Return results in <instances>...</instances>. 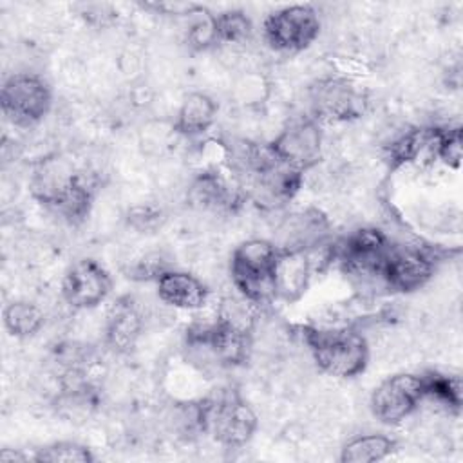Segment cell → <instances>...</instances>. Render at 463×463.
Returning <instances> with one entry per match:
<instances>
[{
    "label": "cell",
    "mask_w": 463,
    "mask_h": 463,
    "mask_svg": "<svg viewBox=\"0 0 463 463\" xmlns=\"http://www.w3.org/2000/svg\"><path fill=\"white\" fill-rule=\"evenodd\" d=\"M396 450V439L385 434H364L349 439L340 450L342 463H374Z\"/></svg>",
    "instance_id": "cell-21"
},
{
    "label": "cell",
    "mask_w": 463,
    "mask_h": 463,
    "mask_svg": "<svg viewBox=\"0 0 463 463\" xmlns=\"http://www.w3.org/2000/svg\"><path fill=\"white\" fill-rule=\"evenodd\" d=\"M204 432L228 449L244 447L257 430V414L235 391H224L215 398L203 400Z\"/></svg>",
    "instance_id": "cell-5"
},
{
    "label": "cell",
    "mask_w": 463,
    "mask_h": 463,
    "mask_svg": "<svg viewBox=\"0 0 463 463\" xmlns=\"http://www.w3.org/2000/svg\"><path fill=\"white\" fill-rule=\"evenodd\" d=\"M143 329V317L132 297L125 295L114 300L107 311L105 340L116 353H128Z\"/></svg>",
    "instance_id": "cell-18"
},
{
    "label": "cell",
    "mask_w": 463,
    "mask_h": 463,
    "mask_svg": "<svg viewBox=\"0 0 463 463\" xmlns=\"http://www.w3.org/2000/svg\"><path fill=\"white\" fill-rule=\"evenodd\" d=\"M391 241L376 228H362L333 242V260L342 273L362 286H383V268Z\"/></svg>",
    "instance_id": "cell-4"
},
{
    "label": "cell",
    "mask_w": 463,
    "mask_h": 463,
    "mask_svg": "<svg viewBox=\"0 0 463 463\" xmlns=\"http://www.w3.org/2000/svg\"><path fill=\"white\" fill-rule=\"evenodd\" d=\"M279 248L273 241L250 239L241 242L230 259L232 282L241 293L257 306L275 300V264Z\"/></svg>",
    "instance_id": "cell-3"
},
{
    "label": "cell",
    "mask_w": 463,
    "mask_h": 463,
    "mask_svg": "<svg viewBox=\"0 0 463 463\" xmlns=\"http://www.w3.org/2000/svg\"><path fill=\"white\" fill-rule=\"evenodd\" d=\"M432 156L450 168H458L463 156L461 127H432Z\"/></svg>",
    "instance_id": "cell-25"
},
{
    "label": "cell",
    "mask_w": 463,
    "mask_h": 463,
    "mask_svg": "<svg viewBox=\"0 0 463 463\" xmlns=\"http://www.w3.org/2000/svg\"><path fill=\"white\" fill-rule=\"evenodd\" d=\"M0 105L9 123L27 128L40 123L49 114L52 92L42 76L33 72H16L2 85Z\"/></svg>",
    "instance_id": "cell-7"
},
{
    "label": "cell",
    "mask_w": 463,
    "mask_h": 463,
    "mask_svg": "<svg viewBox=\"0 0 463 463\" xmlns=\"http://www.w3.org/2000/svg\"><path fill=\"white\" fill-rule=\"evenodd\" d=\"M186 347L197 354L203 353L204 358L221 367H235L250 356L251 331L235 327L215 317L212 322L194 324L186 329Z\"/></svg>",
    "instance_id": "cell-6"
},
{
    "label": "cell",
    "mask_w": 463,
    "mask_h": 463,
    "mask_svg": "<svg viewBox=\"0 0 463 463\" xmlns=\"http://www.w3.org/2000/svg\"><path fill=\"white\" fill-rule=\"evenodd\" d=\"M112 289L109 271L94 259H80L69 266L61 282V297L74 309L99 306Z\"/></svg>",
    "instance_id": "cell-15"
},
{
    "label": "cell",
    "mask_w": 463,
    "mask_h": 463,
    "mask_svg": "<svg viewBox=\"0 0 463 463\" xmlns=\"http://www.w3.org/2000/svg\"><path fill=\"white\" fill-rule=\"evenodd\" d=\"M309 109L318 123H347L365 114L367 96L351 80L327 76L309 87Z\"/></svg>",
    "instance_id": "cell-8"
},
{
    "label": "cell",
    "mask_w": 463,
    "mask_h": 463,
    "mask_svg": "<svg viewBox=\"0 0 463 463\" xmlns=\"http://www.w3.org/2000/svg\"><path fill=\"white\" fill-rule=\"evenodd\" d=\"M219 107L212 96L204 92H190L174 119V130L184 137H197L206 134L215 119Z\"/></svg>",
    "instance_id": "cell-20"
},
{
    "label": "cell",
    "mask_w": 463,
    "mask_h": 463,
    "mask_svg": "<svg viewBox=\"0 0 463 463\" xmlns=\"http://www.w3.org/2000/svg\"><path fill=\"white\" fill-rule=\"evenodd\" d=\"M320 33V18L311 5L295 4L269 13L262 24L266 43L279 52H300Z\"/></svg>",
    "instance_id": "cell-9"
},
{
    "label": "cell",
    "mask_w": 463,
    "mask_h": 463,
    "mask_svg": "<svg viewBox=\"0 0 463 463\" xmlns=\"http://www.w3.org/2000/svg\"><path fill=\"white\" fill-rule=\"evenodd\" d=\"M438 257L434 251L420 246H394L391 244L385 268L383 286L385 289L398 293H411L425 286L434 271Z\"/></svg>",
    "instance_id": "cell-13"
},
{
    "label": "cell",
    "mask_w": 463,
    "mask_h": 463,
    "mask_svg": "<svg viewBox=\"0 0 463 463\" xmlns=\"http://www.w3.org/2000/svg\"><path fill=\"white\" fill-rule=\"evenodd\" d=\"M423 382V396L425 400L430 398L436 403L443 405L449 412L458 414L461 411V402H463V391H461V382L458 376H449L441 373H425L421 374Z\"/></svg>",
    "instance_id": "cell-23"
},
{
    "label": "cell",
    "mask_w": 463,
    "mask_h": 463,
    "mask_svg": "<svg viewBox=\"0 0 463 463\" xmlns=\"http://www.w3.org/2000/svg\"><path fill=\"white\" fill-rule=\"evenodd\" d=\"M43 311L29 300H13L4 307V326L16 338H29L43 327Z\"/></svg>",
    "instance_id": "cell-22"
},
{
    "label": "cell",
    "mask_w": 463,
    "mask_h": 463,
    "mask_svg": "<svg viewBox=\"0 0 463 463\" xmlns=\"http://www.w3.org/2000/svg\"><path fill=\"white\" fill-rule=\"evenodd\" d=\"M29 188L40 204L69 224L83 222L90 212V184L60 156H49L34 165Z\"/></svg>",
    "instance_id": "cell-1"
},
{
    "label": "cell",
    "mask_w": 463,
    "mask_h": 463,
    "mask_svg": "<svg viewBox=\"0 0 463 463\" xmlns=\"http://www.w3.org/2000/svg\"><path fill=\"white\" fill-rule=\"evenodd\" d=\"M31 458L29 456H25V454H22V452H18V450H14V449H2V452H0V461L2 463H13V461H29Z\"/></svg>",
    "instance_id": "cell-27"
},
{
    "label": "cell",
    "mask_w": 463,
    "mask_h": 463,
    "mask_svg": "<svg viewBox=\"0 0 463 463\" xmlns=\"http://www.w3.org/2000/svg\"><path fill=\"white\" fill-rule=\"evenodd\" d=\"M302 172L288 166L277 156L262 168L242 179L246 199H251L264 210H277L288 204L302 186Z\"/></svg>",
    "instance_id": "cell-11"
},
{
    "label": "cell",
    "mask_w": 463,
    "mask_h": 463,
    "mask_svg": "<svg viewBox=\"0 0 463 463\" xmlns=\"http://www.w3.org/2000/svg\"><path fill=\"white\" fill-rule=\"evenodd\" d=\"M244 199L246 194L239 181L232 183L213 168L197 174L188 188V203L206 212H235Z\"/></svg>",
    "instance_id": "cell-16"
},
{
    "label": "cell",
    "mask_w": 463,
    "mask_h": 463,
    "mask_svg": "<svg viewBox=\"0 0 463 463\" xmlns=\"http://www.w3.org/2000/svg\"><path fill=\"white\" fill-rule=\"evenodd\" d=\"M425 400L421 374L400 373L385 378L371 394V411L385 425L402 423Z\"/></svg>",
    "instance_id": "cell-12"
},
{
    "label": "cell",
    "mask_w": 463,
    "mask_h": 463,
    "mask_svg": "<svg viewBox=\"0 0 463 463\" xmlns=\"http://www.w3.org/2000/svg\"><path fill=\"white\" fill-rule=\"evenodd\" d=\"M213 31L215 45L217 43H244L253 33L251 20L239 9L222 11L213 14Z\"/></svg>",
    "instance_id": "cell-24"
},
{
    "label": "cell",
    "mask_w": 463,
    "mask_h": 463,
    "mask_svg": "<svg viewBox=\"0 0 463 463\" xmlns=\"http://www.w3.org/2000/svg\"><path fill=\"white\" fill-rule=\"evenodd\" d=\"M31 459L38 463H90L94 461V456L90 449L76 441H56L38 449Z\"/></svg>",
    "instance_id": "cell-26"
},
{
    "label": "cell",
    "mask_w": 463,
    "mask_h": 463,
    "mask_svg": "<svg viewBox=\"0 0 463 463\" xmlns=\"http://www.w3.org/2000/svg\"><path fill=\"white\" fill-rule=\"evenodd\" d=\"M327 237V217L317 208H307L295 212L282 221L275 246L282 250H313L329 242Z\"/></svg>",
    "instance_id": "cell-17"
},
{
    "label": "cell",
    "mask_w": 463,
    "mask_h": 463,
    "mask_svg": "<svg viewBox=\"0 0 463 463\" xmlns=\"http://www.w3.org/2000/svg\"><path fill=\"white\" fill-rule=\"evenodd\" d=\"M279 248V246H277ZM327 242L313 250H282L275 264V300L297 302L307 289L315 271L322 268L318 257L326 253Z\"/></svg>",
    "instance_id": "cell-14"
},
{
    "label": "cell",
    "mask_w": 463,
    "mask_h": 463,
    "mask_svg": "<svg viewBox=\"0 0 463 463\" xmlns=\"http://www.w3.org/2000/svg\"><path fill=\"white\" fill-rule=\"evenodd\" d=\"M268 145L282 163L304 174L320 161L324 134L317 119L300 116L291 119Z\"/></svg>",
    "instance_id": "cell-10"
},
{
    "label": "cell",
    "mask_w": 463,
    "mask_h": 463,
    "mask_svg": "<svg viewBox=\"0 0 463 463\" xmlns=\"http://www.w3.org/2000/svg\"><path fill=\"white\" fill-rule=\"evenodd\" d=\"M315 364L329 376L354 378L369 364L365 336L353 327L298 326Z\"/></svg>",
    "instance_id": "cell-2"
},
{
    "label": "cell",
    "mask_w": 463,
    "mask_h": 463,
    "mask_svg": "<svg viewBox=\"0 0 463 463\" xmlns=\"http://www.w3.org/2000/svg\"><path fill=\"white\" fill-rule=\"evenodd\" d=\"M157 297L177 309H201L208 300V288L188 271L165 269L157 279Z\"/></svg>",
    "instance_id": "cell-19"
}]
</instances>
